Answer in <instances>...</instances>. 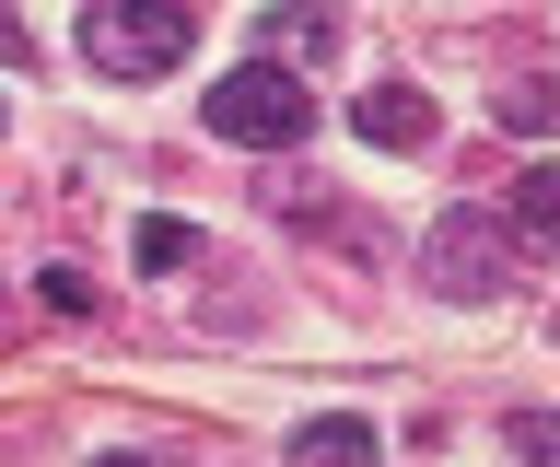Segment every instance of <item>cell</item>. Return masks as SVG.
Instances as JSON below:
<instances>
[{"label":"cell","instance_id":"1","mask_svg":"<svg viewBox=\"0 0 560 467\" xmlns=\"http://www.w3.org/2000/svg\"><path fill=\"white\" fill-rule=\"evenodd\" d=\"M199 47V0H82V59L105 82H164Z\"/></svg>","mask_w":560,"mask_h":467},{"label":"cell","instance_id":"2","mask_svg":"<svg viewBox=\"0 0 560 467\" xmlns=\"http://www.w3.org/2000/svg\"><path fill=\"white\" fill-rule=\"evenodd\" d=\"M199 129H210V141H234V152H292L315 129V94H304L292 59H245V71H222L199 94Z\"/></svg>","mask_w":560,"mask_h":467},{"label":"cell","instance_id":"3","mask_svg":"<svg viewBox=\"0 0 560 467\" xmlns=\"http://www.w3.org/2000/svg\"><path fill=\"white\" fill-rule=\"evenodd\" d=\"M525 257H537V246H525L502 211H444L432 234H420V281L444 292V304H490V292L525 281Z\"/></svg>","mask_w":560,"mask_h":467},{"label":"cell","instance_id":"4","mask_svg":"<svg viewBox=\"0 0 560 467\" xmlns=\"http://www.w3.org/2000/svg\"><path fill=\"white\" fill-rule=\"evenodd\" d=\"M350 129H362L374 152H432V129H444V117H432V94H420V82H374V94H350Z\"/></svg>","mask_w":560,"mask_h":467},{"label":"cell","instance_id":"5","mask_svg":"<svg viewBox=\"0 0 560 467\" xmlns=\"http://www.w3.org/2000/svg\"><path fill=\"white\" fill-rule=\"evenodd\" d=\"M327 47H339V12H327V0H269V12H257V59H292V71H304Z\"/></svg>","mask_w":560,"mask_h":467},{"label":"cell","instance_id":"6","mask_svg":"<svg viewBox=\"0 0 560 467\" xmlns=\"http://www.w3.org/2000/svg\"><path fill=\"white\" fill-rule=\"evenodd\" d=\"M502 222H514L525 246H549V234H560V164H525V176H514V211H502Z\"/></svg>","mask_w":560,"mask_h":467},{"label":"cell","instance_id":"7","mask_svg":"<svg viewBox=\"0 0 560 467\" xmlns=\"http://www.w3.org/2000/svg\"><path fill=\"white\" fill-rule=\"evenodd\" d=\"M292 456H374V421H350V409H315V421H292Z\"/></svg>","mask_w":560,"mask_h":467},{"label":"cell","instance_id":"8","mask_svg":"<svg viewBox=\"0 0 560 467\" xmlns=\"http://www.w3.org/2000/svg\"><path fill=\"white\" fill-rule=\"evenodd\" d=\"M129 257H140V269H152V281H164V269H187V257H199V234H187V222H164V211H152V222H140V234H129Z\"/></svg>","mask_w":560,"mask_h":467},{"label":"cell","instance_id":"9","mask_svg":"<svg viewBox=\"0 0 560 467\" xmlns=\"http://www.w3.org/2000/svg\"><path fill=\"white\" fill-rule=\"evenodd\" d=\"M549 117H560V94H549L537 71H525V82H502V129H525V141H537Z\"/></svg>","mask_w":560,"mask_h":467},{"label":"cell","instance_id":"10","mask_svg":"<svg viewBox=\"0 0 560 467\" xmlns=\"http://www.w3.org/2000/svg\"><path fill=\"white\" fill-rule=\"evenodd\" d=\"M35 292H47V316H94V281L82 269H35Z\"/></svg>","mask_w":560,"mask_h":467},{"label":"cell","instance_id":"11","mask_svg":"<svg viewBox=\"0 0 560 467\" xmlns=\"http://www.w3.org/2000/svg\"><path fill=\"white\" fill-rule=\"evenodd\" d=\"M35 47H24V12H12V0H0V71H24Z\"/></svg>","mask_w":560,"mask_h":467}]
</instances>
